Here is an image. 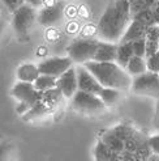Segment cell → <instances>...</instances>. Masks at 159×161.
<instances>
[{
	"label": "cell",
	"instance_id": "obj_1",
	"mask_svg": "<svg viewBox=\"0 0 159 161\" xmlns=\"http://www.w3.org/2000/svg\"><path fill=\"white\" fill-rule=\"evenodd\" d=\"M132 21L131 7L126 0H112L97 24L99 41L119 43Z\"/></svg>",
	"mask_w": 159,
	"mask_h": 161
},
{
	"label": "cell",
	"instance_id": "obj_2",
	"mask_svg": "<svg viewBox=\"0 0 159 161\" xmlns=\"http://www.w3.org/2000/svg\"><path fill=\"white\" fill-rule=\"evenodd\" d=\"M103 88H114L120 92L131 91L132 77L115 62H87L85 64Z\"/></svg>",
	"mask_w": 159,
	"mask_h": 161
},
{
	"label": "cell",
	"instance_id": "obj_3",
	"mask_svg": "<svg viewBox=\"0 0 159 161\" xmlns=\"http://www.w3.org/2000/svg\"><path fill=\"white\" fill-rule=\"evenodd\" d=\"M70 108L76 113L84 115H97L107 109L98 96L82 91H77L76 94L70 98Z\"/></svg>",
	"mask_w": 159,
	"mask_h": 161
},
{
	"label": "cell",
	"instance_id": "obj_4",
	"mask_svg": "<svg viewBox=\"0 0 159 161\" xmlns=\"http://www.w3.org/2000/svg\"><path fill=\"white\" fill-rule=\"evenodd\" d=\"M99 39L94 38H77L73 39L72 43L68 46V56L70 60L76 63L77 66L85 64L87 62H91L94 59L95 51H97V45Z\"/></svg>",
	"mask_w": 159,
	"mask_h": 161
},
{
	"label": "cell",
	"instance_id": "obj_5",
	"mask_svg": "<svg viewBox=\"0 0 159 161\" xmlns=\"http://www.w3.org/2000/svg\"><path fill=\"white\" fill-rule=\"evenodd\" d=\"M131 91L137 96L158 100L159 98V74H154V72L147 71L137 77H133Z\"/></svg>",
	"mask_w": 159,
	"mask_h": 161
},
{
	"label": "cell",
	"instance_id": "obj_6",
	"mask_svg": "<svg viewBox=\"0 0 159 161\" xmlns=\"http://www.w3.org/2000/svg\"><path fill=\"white\" fill-rule=\"evenodd\" d=\"M37 9L25 3L12 13V26L18 36H28L37 21Z\"/></svg>",
	"mask_w": 159,
	"mask_h": 161
},
{
	"label": "cell",
	"instance_id": "obj_7",
	"mask_svg": "<svg viewBox=\"0 0 159 161\" xmlns=\"http://www.w3.org/2000/svg\"><path fill=\"white\" fill-rule=\"evenodd\" d=\"M70 67H73V62L70 60L69 56H52V58L44 59L38 64L41 75L52 76L55 79L60 77Z\"/></svg>",
	"mask_w": 159,
	"mask_h": 161
},
{
	"label": "cell",
	"instance_id": "obj_8",
	"mask_svg": "<svg viewBox=\"0 0 159 161\" xmlns=\"http://www.w3.org/2000/svg\"><path fill=\"white\" fill-rule=\"evenodd\" d=\"M12 96L13 98L18 101V103H23L29 109L33 108L35 103L39 101L42 93L35 89L34 84L31 83H23V81H17L13 88H12Z\"/></svg>",
	"mask_w": 159,
	"mask_h": 161
},
{
	"label": "cell",
	"instance_id": "obj_9",
	"mask_svg": "<svg viewBox=\"0 0 159 161\" xmlns=\"http://www.w3.org/2000/svg\"><path fill=\"white\" fill-rule=\"evenodd\" d=\"M77 72V83H78V91H82L86 93H91L98 96L103 86L99 84V81L94 77V75L87 69L85 66H76Z\"/></svg>",
	"mask_w": 159,
	"mask_h": 161
},
{
	"label": "cell",
	"instance_id": "obj_10",
	"mask_svg": "<svg viewBox=\"0 0 159 161\" xmlns=\"http://www.w3.org/2000/svg\"><path fill=\"white\" fill-rule=\"evenodd\" d=\"M56 88L61 92L63 97L70 100L78 91V83H77V72L76 67H70L67 72H64L60 77L56 80Z\"/></svg>",
	"mask_w": 159,
	"mask_h": 161
},
{
	"label": "cell",
	"instance_id": "obj_11",
	"mask_svg": "<svg viewBox=\"0 0 159 161\" xmlns=\"http://www.w3.org/2000/svg\"><path fill=\"white\" fill-rule=\"evenodd\" d=\"M63 16H64V2L60 0L54 5L43 7L38 13L37 21L42 26H52L59 21H61Z\"/></svg>",
	"mask_w": 159,
	"mask_h": 161
},
{
	"label": "cell",
	"instance_id": "obj_12",
	"mask_svg": "<svg viewBox=\"0 0 159 161\" xmlns=\"http://www.w3.org/2000/svg\"><path fill=\"white\" fill-rule=\"evenodd\" d=\"M59 105L60 103L50 101L49 98H46L42 94L41 98H39V101L35 103V105L31 108L26 114L22 115V119L23 120H34V119L42 118V117H46V115H50L58 109Z\"/></svg>",
	"mask_w": 159,
	"mask_h": 161
},
{
	"label": "cell",
	"instance_id": "obj_13",
	"mask_svg": "<svg viewBox=\"0 0 159 161\" xmlns=\"http://www.w3.org/2000/svg\"><path fill=\"white\" fill-rule=\"evenodd\" d=\"M117 54V43L98 41L97 51L94 55V62H115Z\"/></svg>",
	"mask_w": 159,
	"mask_h": 161
},
{
	"label": "cell",
	"instance_id": "obj_14",
	"mask_svg": "<svg viewBox=\"0 0 159 161\" xmlns=\"http://www.w3.org/2000/svg\"><path fill=\"white\" fill-rule=\"evenodd\" d=\"M146 26L142 25L141 22L136 21V20H132L128 29L125 30L124 36L121 37L120 42L119 43H128V42H134L137 39H141V38H145V34H146Z\"/></svg>",
	"mask_w": 159,
	"mask_h": 161
},
{
	"label": "cell",
	"instance_id": "obj_15",
	"mask_svg": "<svg viewBox=\"0 0 159 161\" xmlns=\"http://www.w3.org/2000/svg\"><path fill=\"white\" fill-rule=\"evenodd\" d=\"M17 80L18 81H23V83H31L33 84L35 80L39 77L41 72L38 69V64H33V63H23L17 68Z\"/></svg>",
	"mask_w": 159,
	"mask_h": 161
},
{
	"label": "cell",
	"instance_id": "obj_16",
	"mask_svg": "<svg viewBox=\"0 0 159 161\" xmlns=\"http://www.w3.org/2000/svg\"><path fill=\"white\" fill-rule=\"evenodd\" d=\"M99 140L115 153H123L124 152V142L119 139L111 128L105 130L99 135Z\"/></svg>",
	"mask_w": 159,
	"mask_h": 161
},
{
	"label": "cell",
	"instance_id": "obj_17",
	"mask_svg": "<svg viewBox=\"0 0 159 161\" xmlns=\"http://www.w3.org/2000/svg\"><path fill=\"white\" fill-rule=\"evenodd\" d=\"M134 56L133 53V47H132V42L128 43H117V54H116V60L115 63H117L121 68L125 69V67L128 66L129 60Z\"/></svg>",
	"mask_w": 159,
	"mask_h": 161
},
{
	"label": "cell",
	"instance_id": "obj_18",
	"mask_svg": "<svg viewBox=\"0 0 159 161\" xmlns=\"http://www.w3.org/2000/svg\"><path fill=\"white\" fill-rule=\"evenodd\" d=\"M125 71L128 72V75L133 79L137 77L142 74L147 72V64H146V59L145 58H140V56L134 55L133 58L129 60L128 66L125 67Z\"/></svg>",
	"mask_w": 159,
	"mask_h": 161
},
{
	"label": "cell",
	"instance_id": "obj_19",
	"mask_svg": "<svg viewBox=\"0 0 159 161\" xmlns=\"http://www.w3.org/2000/svg\"><path fill=\"white\" fill-rule=\"evenodd\" d=\"M121 93L123 92L114 89V88H103V89L100 91V93L98 94V97L106 105V108H111V106H115L116 103L120 101Z\"/></svg>",
	"mask_w": 159,
	"mask_h": 161
},
{
	"label": "cell",
	"instance_id": "obj_20",
	"mask_svg": "<svg viewBox=\"0 0 159 161\" xmlns=\"http://www.w3.org/2000/svg\"><path fill=\"white\" fill-rule=\"evenodd\" d=\"M149 136H146L145 134H142L141 131L136 130L131 138L124 143V151L126 152H134L137 148H140L141 146H144L145 143H147Z\"/></svg>",
	"mask_w": 159,
	"mask_h": 161
},
{
	"label": "cell",
	"instance_id": "obj_21",
	"mask_svg": "<svg viewBox=\"0 0 159 161\" xmlns=\"http://www.w3.org/2000/svg\"><path fill=\"white\" fill-rule=\"evenodd\" d=\"M56 80L58 79H55L52 76H47V75H39V77L35 80V81L33 83L34 86H35V89L38 92H47V91H50V89H54V88H56Z\"/></svg>",
	"mask_w": 159,
	"mask_h": 161
},
{
	"label": "cell",
	"instance_id": "obj_22",
	"mask_svg": "<svg viewBox=\"0 0 159 161\" xmlns=\"http://www.w3.org/2000/svg\"><path fill=\"white\" fill-rule=\"evenodd\" d=\"M111 130H112L114 134H115L120 140H123L124 143L128 140L134 132H136V128H134L131 123H120V125L112 127Z\"/></svg>",
	"mask_w": 159,
	"mask_h": 161
},
{
	"label": "cell",
	"instance_id": "obj_23",
	"mask_svg": "<svg viewBox=\"0 0 159 161\" xmlns=\"http://www.w3.org/2000/svg\"><path fill=\"white\" fill-rule=\"evenodd\" d=\"M112 153L114 152L108 149L99 139L97 140L95 147H94V160L95 161H110L111 157H112Z\"/></svg>",
	"mask_w": 159,
	"mask_h": 161
},
{
	"label": "cell",
	"instance_id": "obj_24",
	"mask_svg": "<svg viewBox=\"0 0 159 161\" xmlns=\"http://www.w3.org/2000/svg\"><path fill=\"white\" fill-rule=\"evenodd\" d=\"M132 20H136L138 22H141L142 25H145L146 28L153 26L154 25V14H153V8H149L142 12H138L136 14L132 16Z\"/></svg>",
	"mask_w": 159,
	"mask_h": 161
},
{
	"label": "cell",
	"instance_id": "obj_25",
	"mask_svg": "<svg viewBox=\"0 0 159 161\" xmlns=\"http://www.w3.org/2000/svg\"><path fill=\"white\" fill-rule=\"evenodd\" d=\"M155 3L156 2H154V0H132V2L129 3L131 13L133 16V14H136L138 12L149 9V8H153L155 5Z\"/></svg>",
	"mask_w": 159,
	"mask_h": 161
},
{
	"label": "cell",
	"instance_id": "obj_26",
	"mask_svg": "<svg viewBox=\"0 0 159 161\" xmlns=\"http://www.w3.org/2000/svg\"><path fill=\"white\" fill-rule=\"evenodd\" d=\"M132 153H133V157L136 161H147L149 157L153 155V151L149 146V140H147V143L144 144V146H141L134 152H132Z\"/></svg>",
	"mask_w": 159,
	"mask_h": 161
},
{
	"label": "cell",
	"instance_id": "obj_27",
	"mask_svg": "<svg viewBox=\"0 0 159 161\" xmlns=\"http://www.w3.org/2000/svg\"><path fill=\"white\" fill-rule=\"evenodd\" d=\"M132 47H133V53L136 56H140V58H145L146 56V41L145 38L137 39V41L132 42Z\"/></svg>",
	"mask_w": 159,
	"mask_h": 161
},
{
	"label": "cell",
	"instance_id": "obj_28",
	"mask_svg": "<svg viewBox=\"0 0 159 161\" xmlns=\"http://www.w3.org/2000/svg\"><path fill=\"white\" fill-rule=\"evenodd\" d=\"M146 64H147V71L159 74V50L151 56L146 58Z\"/></svg>",
	"mask_w": 159,
	"mask_h": 161
},
{
	"label": "cell",
	"instance_id": "obj_29",
	"mask_svg": "<svg viewBox=\"0 0 159 161\" xmlns=\"http://www.w3.org/2000/svg\"><path fill=\"white\" fill-rule=\"evenodd\" d=\"M12 149L13 147L11 143H0V161H9Z\"/></svg>",
	"mask_w": 159,
	"mask_h": 161
},
{
	"label": "cell",
	"instance_id": "obj_30",
	"mask_svg": "<svg viewBox=\"0 0 159 161\" xmlns=\"http://www.w3.org/2000/svg\"><path fill=\"white\" fill-rule=\"evenodd\" d=\"M2 3L5 5L7 9L9 11V13H13L17 11L21 5L25 4L26 0H2Z\"/></svg>",
	"mask_w": 159,
	"mask_h": 161
},
{
	"label": "cell",
	"instance_id": "obj_31",
	"mask_svg": "<svg viewBox=\"0 0 159 161\" xmlns=\"http://www.w3.org/2000/svg\"><path fill=\"white\" fill-rule=\"evenodd\" d=\"M8 16H9V11L5 8V5L0 0V34L3 33V30L5 29L8 24Z\"/></svg>",
	"mask_w": 159,
	"mask_h": 161
},
{
	"label": "cell",
	"instance_id": "obj_32",
	"mask_svg": "<svg viewBox=\"0 0 159 161\" xmlns=\"http://www.w3.org/2000/svg\"><path fill=\"white\" fill-rule=\"evenodd\" d=\"M149 146L151 148L153 153L159 156V134L149 136Z\"/></svg>",
	"mask_w": 159,
	"mask_h": 161
},
{
	"label": "cell",
	"instance_id": "obj_33",
	"mask_svg": "<svg viewBox=\"0 0 159 161\" xmlns=\"http://www.w3.org/2000/svg\"><path fill=\"white\" fill-rule=\"evenodd\" d=\"M153 14H154V25L159 26V3L158 2L153 7Z\"/></svg>",
	"mask_w": 159,
	"mask_h": 161
},
{
	"label": "cell",
	"instance_id": "obj_34",
	"mask_svg": "<svg viewBox=\"0 0 159 161\" xmlns=\"http://www.w3.org/2000/svg\"><path fill=\"white\" fill-rule=\"evenodd\" d=\"M43 2L44 0H26V3L29 4V5H31L33 8H39V7H42L43 5Z\"/></svg>",
	"mask_w": 159,
	"mask_h": 161
},
{
	"label": "cell",
	"instance_id": "obj_35",
	"mask_svg": "<svg viewBox=\"0 0 159 161\" xmlns=\"http://www.w3.org/2000/svg\"><path fill=\"white\" fill-rule=\"evenodd\" d=\"M121 157H123V161H136V160H134V157H133V153H132V152H126V151H124L123 153H121Z\"/></svg>",
	"mask_w": 159,
	"mask_h": 161
},
{
	"label": "cell",
	"instance_id": "obj_36",
	"mask_svg": "<svg viewBox=\"0 0 159 161\" xmlns=\"http://www.w3.org/2000/svg\"><path fill=\"white\" fill-rule=\"evenodd\" d=\"M110 161H123V157H121V153H112V157H111Z\"/></svg>",
	"mask_w": 159,
	"mask_h": 161
},
{
	"label": "cell",
	"instance_id": "obj_37",
	"mask_svg": "<svg viewBox=\"0 0 159 161\" xmlns=\"http://www.w3.org/2000/svg\"><path fill=\"white\" fill-rule=\"evenodd\" d=\"M147 161H159V156H158V155H154V153H153L151 156L149 157V160H147Z\"/></svg>",
	"mask_w": 159,
	"mask_h": 161
},
{
	"label": "cell",
	"instance_id": "obj_38",
	"mask_svg": "<svg viewBox=\"0 0 159 161\" xmlns=\"http://www.w3.org/2000/svg\"><path fill=\"white\" fill-rule=\"evenodd\" d=\"M155 111H156V118L159 119V98L156 100V109H155Z\"/></svg>",
	"mask_w": 159,
	"mask_h": 161
},
{
	"label": "cell",
	"instance_id": "obj_39",
	"mask_svg": "<svg viewBox=\"0 0 159 161\" xmlns=\"http://www.w3.org/2000/svg\"><path fill=\"white\" fill-rule=\"evenodd\" d=\"M156 128L159 130V119H158V122H156Z\"/></svg>",
	"mask_w": 159,
	"mask_h": 161
},
{
	"label": "cell",
	"instance_id": "obj_40",
	"mask_svg": "<svg viewBox=\"0 0 159 161\" xmlns=\"http://www.w3.org/2000/svg\"><path fill=\"white\" fill-rule=\"evenodd\" d=\"M126 2H128V3H131V2H132V0H126Z\"/></svg>",
	"mask_w": 159,
	"mask_h": 161
},
{
	"label": "cell",
	"instance_id": "obj_41",
	"mask_svg": "<svg viewBox=\"0 0 159 161\" xmlns=\"http://www.w3.org/2000/svg\"><path fill=\"white\" fill-rule=\"evenodd\" d=\"M154 2H159V0H154Z\"/></svg>",
	"mask_w": 159,
	"mask_h": 161
},
{
	"label": "cell",
	"instance_id": "obj_42",
	"mask_svg": "<svg viewBox=\"0 0 159 161\" xmlns=\"http://www.w3.org/2000/svg\"><path fill=\"white\" fill-rule=\"evenodd\" d=\"M61 2H63V0H61Z\"/></svg>",
	"mask_w": 159,
	"mask_h": 161
},
{
	"label": "cell",
	"instance_id": "obj_43",
	"mask_svg": "<svg viewBox=\"0 0 159 161\" xmlns=\"http://www.w3.org/2000/svg\"><path fill=\"white\" fill-rule=\"evenodd\" d=\"M158 3H159V2H158Z\"/></svg>",
	"mask_w": 159,
	"mask_h": 161
}]
</instances>
